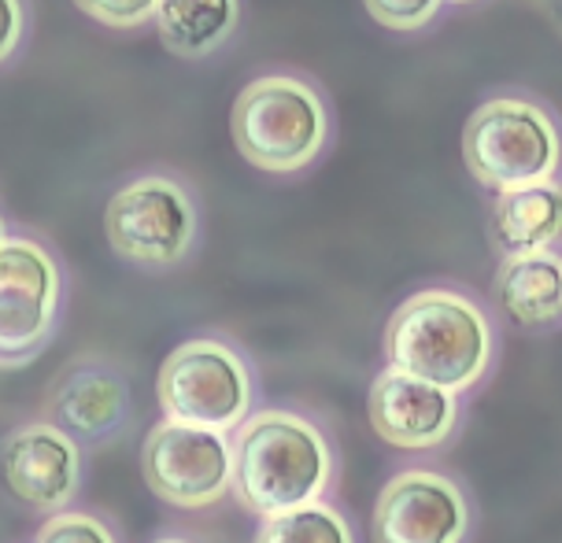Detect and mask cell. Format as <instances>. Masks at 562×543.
I'll use <instances>...</instances> for the list:
<instances>
[{"mask_svg": "<svg viewBox=\"0 0 562 543\" xmlns=\"http://www.w3.org/2000/svg\"><path fill=\"white\" fill-rule=\"evenodd\" d=\"M75 4L78 12H86L89 19H97V23L112 30L145 26L159 12V0H75Z\"/></svg>", "mask_w": 562, "mask_h": 543, "instance_id": "e0dca14e", "label": "cell"}, {"mask_svg": "<svg viewBox=\"0 0 562 543\" xmlns=\"http://www.w3.org/2000/svg\"><path fill=\"white\" fill-rule=\"evenodd\" d=\"M363 4L374 23L389 30H422L440 12V0H363Z\"/></svg>", "mask_w": 562, "mask_h": 543, "instance_id": "d6986e66", "label": "cell"}, {"mask_svg": "<svg viewBox=\"0 0 562 543\" xmlns=\"http://www.w3.org/2000/svg\"><path fill=\"white\" fill-rule=\"evenodd\" d=\"M237 152L267 174H293L315 163L329 137L326 100L296 75H259L229 115Z\"/></svg>", "mask_w": 562, "mask_h": 543, "instance_id": "3957f363", "label": "cell"}, {"mask_svg": "<svg viewBox=\"0 0 562 543\" xmlns=\"http://www.w3.org/2000/svg\"><path fill=\"white\" fill-rule=\"evenodd\" d=\"M256 543H351V529L334 507L307 502V507L263 518Z\"/></svg>", "mask_w": 562, "mask_h": 543, "instance_id": "2e32d148", "label": "cell"}, {"mask_svg": "<svg viewBox=\"0 0 562 543\" xmlns=\"http://www.w3.org/2000/svg\"><path fill=\"white\" fill-rule=\"evenodd\" d=\"M104 234L115 256L140 267H175L193 251L196 204L182 181L145 174L108 200Z\"/></svg>", "mask_w": 562, "mask_h": 543, "instance_id": "8992f818", "label": "cell"}, {"mask_svg": "<svg viewBox=\"0 0 562 543\" xmlns=\"http://www.w3.org/2000/svg\"><path fill=\"white\" fill-rule=\"evenodd\" d=\"M159 407L167 421L229 432L240 429L252 410V374L248 362L226 340L196 337L178 344L159 366Z\"/></svg>", "mask_w": 562, "mask_h": 543, "instance_id": "5b68a950", "label": "cell"}, {"mask_svg": "<svg viewBox=\"0 0 562 543\" xmlns=\"http://www.w3.org/2000/svg\"><path fill=\"white\" fill-rule=\"evenodd\" d=\"M26 34V4L23 0H0V64L15 56Z\"/></svg>", "mask_w": 562, "mask_h": 543, "instance_id": "ffe728a7", "label": "cell"}, {"mask_svg": "<svg viewBox=\"0 0 562 543\" xmlns=\"http://www.w3.org/2000/svg\"><path fill=\"white\" fill-rule=\"evenodd\" d=\"M4 485L15 499L37 510H64L78 491L82 455L78 444L53 421H30L0 448Z\"/></svg>", "mask_w": 562, "mask_h": 543, "instance_id": "30bf717a", "label": "cell"}, {"mask_svg": "<svg viewBox=\"0 0 562 543\" xmlns=\"http://www.w3.org/2000/svg\"><path fill=\"white\" fill-rule=\"evenodd\" d=\"M456 4H463V0H456Z\"/></svg>", "mask_w": 562, "mask_h": 543, "instance_id": "603a6c76", "label": "cell"}, {"mask_svg": "<svg viewBox=\"0 0 562 543\" xmlns=\"http://www.w3.org/2000/svg\"><path fill=\"white\" fill-rule=\"evenodd\" d=\"M37 543H115V536L93 514H56L37 532Z\"/></svg>", "mask_w": 562, "mask_h": 543, "instance_id": "ac0fdd59", "label": "cell"}, {"mask_svg": "<svg viewBox=\"0 0 562 543\" xmlns=\"http://www.w3.org/2000/svg\"><path fill=\"white\" fill-rule=\"evenodd\" d=\"M334 477V451L315 421L259 410L234 440V496L259 518L318 502Z\"/></svg>", "mask_w": 562, "mask_h": 543, "instance_id": "6da1fadb", "label": "cell"}, {"mask_svg": "<svg viewBox=\"0 0 562 543\" xmlns=\"http://www.w3.org/2000/svg\"><path fill=\"white\" fill-rule=\"evenodd\" d=\"M130 407L126 381L108 366H75L53 392V426L70 440H104L123 426Z\"/></svg>", "mask_w": 562, "mask_h": 543, "instance_id": "7c38bea8", "label": "cell"}, {"mask_svg": "<svg viewBox=\"0 0 562 543\" xmlns=\"http://www.w3.org/2000/svg\"><path fill=\"white\" fill-rule=\"evenodd\" d=\"M385 351L404 374L448 392H467L492 362V326L470 296L422 289L389 318Z\"/></svg>", "mask_w": 562, "mask_h": 543, "instance_id": "7a4b0ae2", "label": "cell"}, {"mask_svg": "<svg viewBox=\"0 0 562 543\" xmlns=\"http://www.w3.org/2000/svg\"><path fill=\"white\" fill-rule=\"evenodd\" d=\"M140 474L159 499L200 510L234 488V448L223 432L164 421L145 437Z\"/></svg>", "mask_w": 562, "mask_h": 543, "instance_id": "ba28073f", "label": "cell"}, {"mask_svg": "<svg viewBox=\"0 0 562 543\" xmlns=\"http://www.w3.org/2000/svg\"><path fill=\"white\" fill-rule=\"evenodd\" d=\"M496 299L518 326H548L562 315V259L555 251L504 259L496 274Z\"/></svg>", "mask_w": 562, "mask_h": 543, "instance_id": "5bb4252c", "label": "cell"}, {"mask_svg": "<svg viewBox=\"0 0 562 543\" xmlns=\"http://www.w3.org/2000/svg\"><path fill=\"white\" fill-rule=\"evenodd\" d=\"M467 170L485 189L510 193L555 181L562 163L559 126L544 108L526 97H492L463 129Z\"/></svg>", "mask_w": 562, "mask_h": 543, "instance_id": "277c9868", "label": "cell"}, {"mask_svg": "<svg viewBox=\"0 0 562 543\" xmlns=\"http://www.w3.org/2000/svg\"><path fill=\"white\" fill-rule=\"evenodd\" d=\"M470 507L463 488L434 470H404L381 488L374 543H463Z\"/></svg>", "mask_w": 562, "mask_h": 543, "instance_id": "9c48e42d", "label": "cell"}, {"mask_svg": "<svg viewBox=\"0 0 562 543\" xmlns=\"http://www.w3.org/2000/svg\"><path fill=\"white\" fill-rule=\"evenodd\" d=\"M367 410L378 437L404 451H429L445 444L459 418L456 392L429 385L396 366L381 370L374 377Z\"/></svg>", "mask_w": 562, "mask_h": 543, "instance_id": "8fae6325", "label": "cell"}, {"mask_svg": "<svg viewBox=\"0 0 562 543\" xmlns=\"http://www.w3.org/2000/svg\"><path fill=\"white\" fill-rule=\"evenodd\" d=\"M64 278L53 251L30 237L0 245V370H19L48 348L59 321Z\"/></svg>", "mask_w": 562, "mask_h": 543, "instance_id": "52a82bcc", "label": "cell"}, {"mask_svg": "<svg viewBox=\"0 0 562 543\" xmlns=\"http://www.w3.org/2000/svg\"><path fill=\"white\" fill-rule=\"evenodd\" d=\"M562 237V185L544 181V185L510 189L499 193L492 204V240L504 256H533V251H551Z\"/></svg>", "mask_w": 562, "mask_h": 543, "instance_id": "4fadbf2b", "label": "cell"}, {"mask_svg": "<svg viewBox=\"0 0 562 543\" xmlns=\"http://www.w3.org/2000/svg\"><path fill=\"white\" fill-rule=\"evenodd\" d=\"M8 240V234H4V218H0V245H4Z\"/></svg>", "mask_w": 562, "mask_h": 543, "instance_id": "7402d4cb", "label": "cell"}, {"mask_svg": "<svg viewBox=\"0 0 562 543\" xmlns=\"http://www.w3.org/2000/svg\"><path fill=\"white\" fill-rule=\"evenodd\" d=\"M240 23V0H159L156 30L167 53L204 59L218 53Z\"/></svg>", "mask_w": 562, "mask_h": 543, "instance_id": "9a60e30c", "label": "cell"}, {"mask_svg": "<svg viewBox=\"0 0 562 543\" xmlns=\"http://www.w3.org/2000/svg\"><path fill=\"white\" fill-rule=\"evenodd\" d=\"M156 543H189V540H178V536H164V540H156Z\"/></svg>", "mask_w": 562, "mask_h": 543, "instance_id": "44dd1931", "label": "cell"}]
</instances>
